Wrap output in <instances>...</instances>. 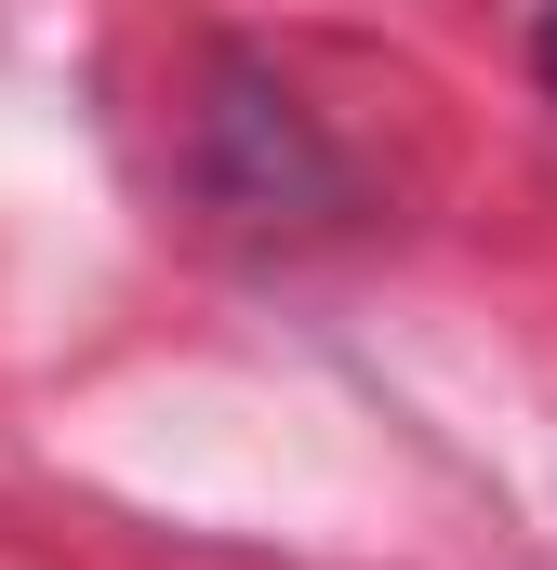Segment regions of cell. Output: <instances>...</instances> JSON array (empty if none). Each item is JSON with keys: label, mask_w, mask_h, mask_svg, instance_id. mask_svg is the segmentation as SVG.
I'll list each match as a JSON object with an SVG mask.
<instances>
[{"label": "cell", "mask_w": 557, "mask_h": 570, "mask_svg": "<svg viewBox=\"0 0 557 570\" xmlns=\"http://www.w3.org/2000/svg\"><path fill=\"white\" fill-rule=\"evenodd\" d=\"M531 67H545V94H557V0H545V27H531Z\"/></svg>", "instance_id": "obj_1"}]
</instances>
